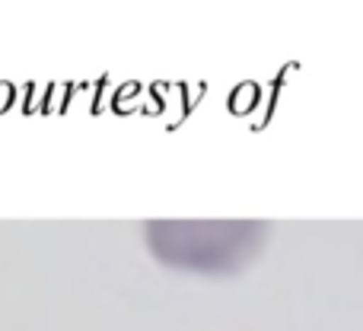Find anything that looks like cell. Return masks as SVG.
I'll return each mask as SVG.
<instances>
[{"label": "cell", "mask_w": 363, "mask_h": 331, "mask_svg": "<svg viewBox=\"0 0 363 331\" xmlns=\"http://www.w3.org/2000/svg\"><path fill=\"white\" fill-rule=\"evenodd\" d=\"M264 220H147L144 242L153 262L198 277H233L262 258Z\"/></svg>", "instance_id": "obj_1"}]
</instances>
